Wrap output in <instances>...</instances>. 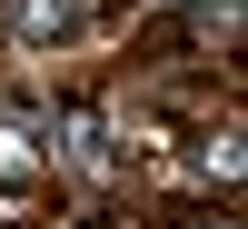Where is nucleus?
Masks as SVG:
<instances>
[{
  "instance_id": "nucleus-2",
  "label": "nucleus",
  "mask_w": 248,
  "mask_h": 229,
  "mask_svg": "<svg viewBox=\"0 0 248 229\" xmlns=\"http://www.w3.org/2000/svg\"><path fill=\"white\" fill-rule=\"evenodd\" d=\"M60 140H70V159H109V140H99V110H60Z\"/></svg>"
},
{
  "instance_id": "nucleus-4",
  "label": "nucleus",
  "mask_w": 248,
  "mask_h": 229,
  "mask_svg": "<svg viewBox=\"0 0 248 229\" xmlns=\"http://www.w3.org/2000/svg\"><path fill=\"white\" fill-rule=\"evenodd\" d=\"M79 229H119V219H79Z\"/></svg>"
},
{
  "instance_id": "nucleus-1",
  "label": "nucleus",
  "mask_w": 248,
  "mask_h": 229,
  "mask_svg": "<svg viewBox=\"0 0 248 229\" xmlns=\"http://www.w3.org/2000/svg\"><path fill=\"white\" fill-rule=\"evenodd\" d=\"M0 20H10L20 50H60V40L79 30V0H0Z\"/></svg>"
},
{
  "instance_id": "nucleus-3",
  "label": "nucleus",
  "mask_w": 248,
  "mask_h": 229,
  "mask_svg": "<svg viewBox=\"0 0 248 229\" xmlns=\"http://www.w3.org/2000/svg\"><path fill=\"white\" fill-rule=\"evenodd\" d=\"M169 229H238V210H179Z\"/></svg>"
}]
</instances>
